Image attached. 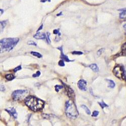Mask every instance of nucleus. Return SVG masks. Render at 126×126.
Masks as SVG:
<instances>
[{
    "label": "nucleus",
    "mask_w": 126,
    "mask_h": 126,
    "mask_svg": "<svg viewBox=\"0 0 126 126\" xmlns=\"http://www.w3.org/2000/svg\"><path fill=\"white\" fill-rule=\"evenodd\" d=\"M33 37L36 39V40H44V39H45L47 41V36L45 33H41L40 32H37L36 34L33 36Z\"/></svg>",
    "instance_id": "nucleus-9"
},
{
    "label": "nucleus",
    "mask_w": 126,
    "mask_h": 126,
    "mask_svg": "<svg viewBox=\"0 0 126 126\" xmlns=\"http://www.w3.org/2000/svg\"><path fill=\"white\" fill-rule=\"evenodd\" d=\"M119 11L121 12L119 16L120 18L121 19H126V8L121 9H119Z\"/></svg>",
    "instance_id": "nucleus-11"
},
{
    "label": "nucleus",
    "mask_w": 126,
    "mask_h": 126,
    "mask_svg": "<svg viewBox=\"0 0 126 126\" xmlns=\"http://www.w3.org/2000/svg\"><path fill=\"white\" fill-rule=\"evenodd\" d=\"M19 41L18 38H3L0 41L1 43V52L10 51L17 45Z\"/></svg>",
    "instance_id": "nucleus-2"
},
{
    "label": "nucleus",
    "mask_w": 126,
    "mask_h": 126,
    "mask_svg": "<svg viewBox=\"0 0 126 126\" xmlns=\"http://www.w3.org/2000/svg\"><path fill=\"white\" fill-rule=\"evenodd\" d=\"M25 103L26 105L34 111L41 110L45 106L44 101L34 96H28L25 98Z\"/></svg>",
    "instance_id": "nucleus-1"
},
{
    "label": "nucleus",
    "mask_w": 126,
    "mask_h": 126,
    "mask_svg": "<svg viewBox=\"0 0 126 126\" xmlns=\"http://www.w3.org/2000/svg\"><path fill=\"white\" fill-rule=\"evenodd\" d=\"M57 49L59 50L60 51V59H62L63 60H65V61L67 62H70V61H73V60H69V59L68 57V56L64 54L63 46L58 47H57Z\"/></svg>",
    "instance_id": "nucleus-8"
},
{
    "label": "nucleus",
    "mask_w": 126,
    "mask_h": 126,
    "mask_svg": "<svg viewBox=\"0 0 126 126\" xmlns=\"http://www.w3.org/2000/svg\"><path fill=\"white\" fill-rule=\"evenodd\" d=\"M104 50H105V49H100L99 50H98L97 53V55H101V54L103 53Z\"/></svg>",
    "instance_id": "nucleus-27"
},
{
    "label": "nucleus",
    "mask_w": 126,
    "mask_h": 126,
    "mask_svg": "<svg viewBox=\"0 0 126 126\" xmlns=\"http://www.w3.org/2000/svg\"><path fill=\"white\" fill-rule=\"evenodd\" d=\"M60 15H63V14H62V12H60L59 14H58L57 15H56V16H60Z\"/></svg>",
    "instance_id": "nucleus-33"
},
{
    "label": "nucleus",
    "mask_w": 126,
    "mask_h": 126,
    "mask_svg": "<svg viewBox=\"0 0 126 126\" xmlns=\"http://www.w3.org/2000/svg\"><path fill=\"white\" fill-rule=\"evenodd\" d=\"M40 2H42V3H45V2H50L51 1H50V0H41Z\"/></svg>",
    "instance_id": "nucleus-31"
},
{
    "label": "nucleus",
    "mask_w": 126,
    "mask_h": 126,
    "mask_svg": "<svg viewBox=\"0 0 126 126\" xmlns=\"http://www.w3.org/2000/svg\"><path fill=\"white\" fill-rule=\"evenodd\" d=\"M98 104L99 105V106H101V107L102 108H104L106 107H108V106L107 105H106V104L103 101H102L101 102H98Z\"/></svg>",
    "instance_id": "nucleus-19"
},
{
    "label": "nucleus",
    "mask_w": 126,
    "mask_h": 126,
    "mask_svg": "<svg viewBox=\"0 0 126 126\" xmlns=\"http://www.w3.org/2000/svg\"><path fill=\"white\" fill-rule=\"evenodd\" d=\"M64 87L62 85H56L55 86V90L56 91V92H59L60 89H62Z\"/></svg>",
    "instance_id": "nucleus-20"
},
{
    "label": "nucleus",
    "mask_w": 126,
    "mask_h": 126,
    "mask_svg": "<svg viewBox=\"0 0 126 126\" xmlns=\"http://www.w3.org/2000/svg\"><path fill=\"white\" fill-rule=\"evenodd\" d=\"M8 20H4L1 22V31L2 32L4 28L7 25Z\"/></svg>",
    "instance_id": "nucleus-15"
},
{
    "label": "nucleus",
    "mask_w": 126,
    "mask_h": 126,
    "mask_svg": "<svg viewBox=\"0 0 126 126\" xmlns=\"http://www.w3.org/2000/svg\"><path fill=\"white\" fill-rule=\"evenodd\" d=\"M81 107L83 108V109H84L85 111V112H86L87 114L88 115H90L91 114V112H90V111L89 110V108L87 107L85 105H82L81 106Z\"/></svg>",
    "instance_id": "nucleus-18"
},
{
    "label": "nucleus",
    "mask_w": 126,
    "mask_h": 126,
    "mask_svg": "<svg viewBox=\"0 0 126 126\" xmlns=\"http://www.w3.org/2000/svg\"><path fill=\"white\" fill-rule=\"evenodd\" d=\"M64 85L65 87V89H66V90L68 96L71 100H73L75 98V94L74 93V90L70 87V86H69L64 83Z\"/></svg>",
    "instance_id": "nucleus-6"
},
{
    "label": "nucleus",
    "mask_w": 126,
    "mask_h": 126,
    "mask_svg": "<svg viewBox=\"0 0 126 126\" xmlns=\"http://www.w3.org/2000/svg\"><path fill=\"white\" fill-rule=\"evenodd\" d=\"M27 44L28 45H34V46H36L37 44L35 42H34V41L32 40H30L27 42Z\"/></svg>",
    "instance_id": "nucleus-21"
},
{
    "label": "nucleus",
    "mask_w": 126,
    "mask_h": 126,
    "mask_svg": "<svg viewBox=\"0 0 126 126\" xmlns=\"http://www.w3.org/2000/svg\"><path fill=\"white\" fill-rule=\"evenodd\" d=\"M65 112L68 118L71 119H75L79 116V113L73 100L70 99L66 102Z\"/></svg>",
    "instance_id": "nucleus-3"
},
{
    "label": "nucleus",
    "mask_w": 126,
    "mask_h": 126,
    "mask_svg": "<svg viewBox=\"0 0 126 126\" xmlns=\"http://www.w3.org/2000/svg\"><path fill=\"white\" fill-rule=\"evenodd\" d=\"M28 94V91L27 90H17L12 93V97L14 101H20L26 98Z\"/></svg>",
    "instance_id": "nucleus-4"
},
{
    "label": "nucleus",
    "mask_w": 126,
    "mask_h": 126,
    "mask_svg": "<svg viewBox=\"0 0 126 126\" xmlns=\"http://www.w3.org/2000/svg\"><path fill=\"white\" fill-rule=\"evenodd\" d=\"M5 90V88L3 85H1V91H4Z\"/></svg>",
    "instance_id": "nucleus-30"
},
{
    "label": "nucleus",
    "mask_w": 126,
    "mask_h": 126,
    "mask_svg": "<svg viewBox=\"0 0 126 126\" xmlns=\"http://www.w3.org/2000/svg\"><path fill=\"white\" fill-rule=\"evenodd\" d=\"M54 33L55 34H59L60 32L59 31V29H55L54 30Z\"/></svg>",
    "instance_id": "nucleus-29"
},
{
    "label": "nucleus",
    "mask_w": 126,
    "mask_h": 126,
    "mask_svg": "<svg viewBox=\"0 0 126 126\" xmlns=\"http://www.w3.org/2000/svg\"><path fill=\"white\" fill-rule=\"evenodd\" d=\"M5 77L6 78V79L9 81H11L12 80H13L15 78V77L13 74H9L7 75Z\"/></svg>",
    "instance_id": "nucleus-16"
},
{
    "label": "nucleus",
    "mask_w": 126,
    "mask_h": 126,
    "mask_svg": "<svg viewBox=\"0 0 126 126\" xmlns=\"http://www.w3.org/2000/svg\"><path fill=\"white\" fill-rule=\"evenodd\" d=\"M5 111H7L11 116H13L15 119H16L17 118V113L14 108L11 107L8 108V109L5 110Z\"/></svg>",
    "instance_id": "nucleus-10"
},
{
    "label": "nucleus",
    "mask_w": 126,
    "mask_h": 126,
    "mask_svg": "<svg viewBox=\"0 0 126 126\" xmlns=\"http://www.w3.org/2000/svg\"><path fill=\"white\" fill-rule=\"evenodd\" d=\"M40 74H41V73H40V71H37L36 74H33L32 77H34V78L38 77H39L40 75Z\"/></svg>",
    "instance_id": "nucleus-25"
},
{
    "label": "nucleus",
    "mask_w": 126,
    "mask_h": 126,
    "mask_svg": "<svg viewBox=\"0 0 126 126\" xmlns=\"http://www.w3.org/2000/svg\"><path fill=\"white\" fill-rule=\"evenodd\" d=\"M0 11H1V15H2L4 13V10L1 9H0Z\"/></svg>",
    "instance_id": "nucleus-34"
},
{
    "label": "nucleus",
    "mask_w": 126,
    "mask_h": 126,
    "mask_svg": "<svg viewBox=\"0 0 126 126\" xmlns=\"http://www.w3.org/2000/svg\"><path fill=\"white\" fill-rule=\"evenodd\" d=\"M59 65L60 67H64L65 66V64L64 62V60H60L59 62Z\"/></svg>",
    "instance_id": "nucleus-26"
},
{
    "label": "nucleus",
    "mask_w": 126,
    "mask_h": 126,
    "mask_svg": "<svg viewBox=\"0 0 126 126\" xmlns=\"http://www.w3.org/2000/svg\"><path fill=\"white\" fill-rule=\"evenodd\" d=\"M87 82L83 79L80 80L78 82V86L79 88L83 91H86L87 90L86 88Z\"/></svg>",
    "instance_id": "nucleus-7"
},
{
    "label": "nucleus",
    "mask_w": 126,
    "mask_h": 126,
    "mask_svg": "<svg viewBox=\"0 0 126 126\" xmlns=\"http://www.w3.org/2000/svg\"><path fill=\"white\" fill-rule=\"evenodd\" d=\"M50 32H47L46 33V36H47V42L48 43H50L51 42L50 40Z\"/></svg>",
    "instance_id": "nucleus-23"
},
{
    "label": "nucleus",
    "mask_w": 126,
    "mask_h": 126,
    "mask_svg": "<svg viewBox=\"0 0 126 126\" xmlns=\"http://www.w3.org/2000/svg\"><path fill=\"white\" fill-rule=\"evenodd\" d=\"M21 66H19L18 67H17L16 68H15L14 69V72L16 73V72H17L18 71H19L20 70H21Z\"/></svg>",
    "instance_id": "nucleus-28"
},
{
    "label": "nucleus",
    "mask_w": 126,
    "mask_h": 126,
    "mask_svg": "<svg viewBox=\"0 0 126 126\" xmlns=\"http://www.w3.org/2000/svg\"><path fill=\"white\" fill-rule=\"evenodd\" d=\"M98 115H99V111H95L92 113V116H93V117H96V116H98Z\"/></svg>",
    "instance_id": "nucleus-24"
},
{
    "label": "nucleus",
    "mask_w": 126,
    "mask_h": 126,
    "mask_svg": "<svg viewBox=\"0 0 126 126\" xmlns=\"http://www.w3.org/2000/svg\"><path fill=\"white\" fill-rule=\"evenodd\" d=\"M72 54L73 55H81L83 54V53L80 51H73Z\"/></svg>",
    "instance_id": "nucleus-22"
},
{
    "label": "nucleus",
    "mask_w": 126,
    "mask_h": 126,
    "mask_svg": "<svg viewBox=\"0 0 126 126\" xmlns=\"http://www.w3.org/2000/svg\"><path fill=\"white\" fill-rule=\"evenodd\" d=\"M89 67L92 69V70L94 72H98L99 71V68L98 66H97V65L96 64H92L90 65L89 66Z\"/></svg>",
    "instance_id": "nucleus-12"
},
{
    "label": "nucleus",
    "mask_w": 126,
    "mask_h": 126,
    "mask_svg": "<svg viewBox=\"0 0 126 126\" xmlns=\"http://www.w3.org/2000/svg\"><path fill=\"white\" fill-rule=\"evenodd\" d=\"M31 54L34 56H36V57H37L38 58H40L42 56V55L38 53H37V52H36V51H31Z\"/></svg>",
    "instance_id": "nucleus-17"
},
{
    "label": "nucleus",
    "mask_w": 126,
    "mask_h": 126,
    "mask_svg": "<svg viewBox=\"0 0 126 126\" xmlns=\"http://www.w3.org/2000/svg\"><path fill=\"white\" fill-rule=\"evenodd\" d=\"M120 55H121L126 56V42L121 46V50L120 53Z\"/></svg>",
    "instance_id": "nucleus-13"
},
{
    "label": "nucleus",
    "mask_w": 126,
    "mask_h": 126,
    "mask_svg": "<svg viewBox=\"0 0 126 126\" xmlns=\"http://www.w3.org/2000/svg\"><path fill=\"white\" fill-rule=\"evenodd\" d=\"M113 73H114V75L120 80H126L125 72L123 67L120 66H116L113 70Z\"/></svg>",
    "instance_id": "nucleus-5"
},
{
    "label": "nucleus",
    "mask_w": 126,
    "mask_h": 126,
    "mask_svg": "<svg viewBox=\"0 0 126 126\" xmlns=\"http://www.w3.org/2000/svg\"><path fill=\"white\" fill-rule=\"evenodd\" d=\"M106 80L108 82V87H110L111 88H114L116 86V84L114 81L109 79H106Z\"/></svg>",
    "instance_id": "nucleus-14"
},
{
    "label": "nucleus",
    "mask_w": 126,
    "mask_h": 126,
    "mask_svg": "<svg viewBox=\"0 0 126 126\" xmlns=\"http://www.w3.org/2000/svg\"><path fill=\"white\" fill-rule=\"evenodd\" d=\"M123 27H124V29L126 30V23L125 24L123 25Z\"/></svg>",
    "instance_id": "nucleus-35"
},
{
    "label": "nucleus",
    "mask_w": 126,
    "mask_h": 126,
    "mask_svg": "<svg viewBox=\"0 0 126 126\" xmlns=\"http://www.w3.org/2000/svg\"><path fill=\"white\" fill-rule=\"evenodd\" d=\"M42 28H43V24H42V25L40 26V28H39V29L37 30V32H38L39 31H40V30L41 29H42Z\"/></svg>",
    "instance_id": "nucleus-32"
}]
</instances>
